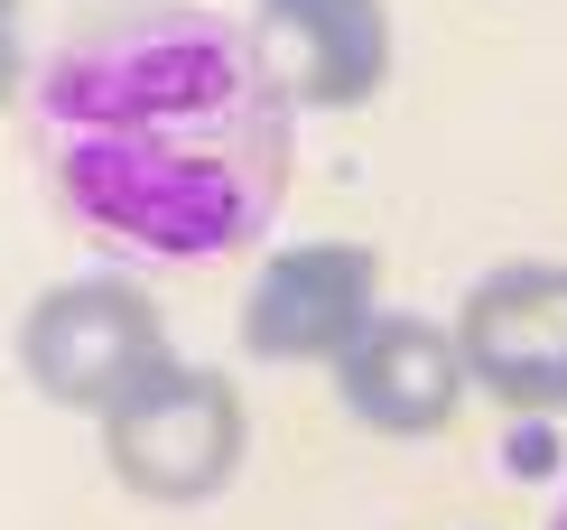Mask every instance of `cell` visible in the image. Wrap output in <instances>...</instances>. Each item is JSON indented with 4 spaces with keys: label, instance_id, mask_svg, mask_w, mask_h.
Returning <instances> with one entry per match:
<instances>
[{
    "label": "cell",
    "instance_id": "obj_1",
    "mask_svg": "<svg viewBox=\"0 0 567 530\" xmlns=\"http://www.w3.org/2000/svg\"><path fill=\"white\" fill-rule=\"evenodd\" d=\"M19 122L56 214L122 271L251 252L298 177V112L251 29L205 0H93L29 75Z\"/></svg>",
    "mask_w": 567,
    "mask_h": 530
},
{
    "label": "cell",
    "instance_id": "obj_2",
    "mask_svg": "<svg viewBox=\"0 0 567 530\" xmlns=\"http://www.w3.org/2000/svg\"><path fill=\"white\" fill-rule=\"evenodd\" d=\"M10 354H19V381L38 400L75 409V419L122 409L158 364H177L168 317H158V298L131 271H75V279L38 288L19 335H10Z\"/></svg>",
    "mask_w": 567,
    "mask_h": 530
},
{
    "label": "cell",
    "instance_id": "obj_3",
    "mask_svg": "<svg viewBox=\"0 0 567 530\" xmlns=\"http://www.w3.org/2000/svg\"><path fill=\"white\" fill-rule=\"evenodd\" d=\"M103 466L112 485L158 502V512H196L215 502L251 456V409H243V381L215 373V364H158L122 409H103Z\"/></svg>",
    "mask_w": 567,
    "mask_h": 530
},
{
    "label": "cell",
    "instance_id": "obj_4",
    "mask_svg": "<svg viewBox=\"0 0 567 530\" xmlns=\"http://www.w3.org/2000/svg\"><path fill=\"white\" fill-rule=\"evenodd\" d=\"M446 326L484 400H503L512 419L567 409V261H493Z\"/></svg>",
    "mask_w": 567,
    "mask_h": 530
},
{
    "label": "cell",
    "instance_id": "obj_5",
    "mask_svg": "<svg viewBox=\"0 0 567 530\" xmlns=\"http://www.w3.org/2000/svg\"><path fill=\"white\" fill-rule=\"evenodd\" d=\"M382 317L372 243H289L243 288V354L251 364H336Z\"/></svg>",
    "mask_w": 567,
    "mask_h": 530
},
{
    "label": "cell",
    "instance_id": "obj_6",
    "mask_svg": "<svg viewBox=\"0 0 567 530\" xmlns=\"http://www.w3.org/2000/svg\"><path fill=\"white\" fill-rule=\"evenodd\" d=\"M243 29L289 112H363L391 84V0H251Z\"/></svg>",
    "mask_w": 567,
    "mask_h": 530
},
{
    "label": "cell",
    "instance_id": "obj_7",
    "mask_svg": "<svg viewBox=\"0 0 567 530\" xmlns=\"http://www.w3.org/2000/svg\"><path fill=\"white\" fill-rule=\"evenodd\" d=\"M336 400L372 438H437L465 409V354L456 326L429 307H382L353 345L336 354Z\"/></svg>",
    "mask_w": 567,
    "mask_h": 530
},
{
    "label": "cell",
    "instance_id": "obj_8",
    "mask_svg": "<svg viewBox=\"0 0 567 530\" xmlns=\"http://www.w3.org/2000/svg\"><path fill=\"white\" fill-rule=\"evenodd\" d=\"M19 84H29V10L0 0V103H19Z\"/></svg>",
    "mask_w": 567,
    "mask_h": 530
},
{
    "label": "cell",
    "instance_id": "obj_9",
    "mask_svg": "<svg viewBox=\"0 0 567 530\" xmlns=\"http://www.w3.org/2000/svg\"><path fill=\"white\" fill-rule=\"evenodd\" d=\"M549 530H567V493H558V512H549Z\"/></svg>",
    "mask_w": 567,
    "mask_h": 530
}]
</instances>
